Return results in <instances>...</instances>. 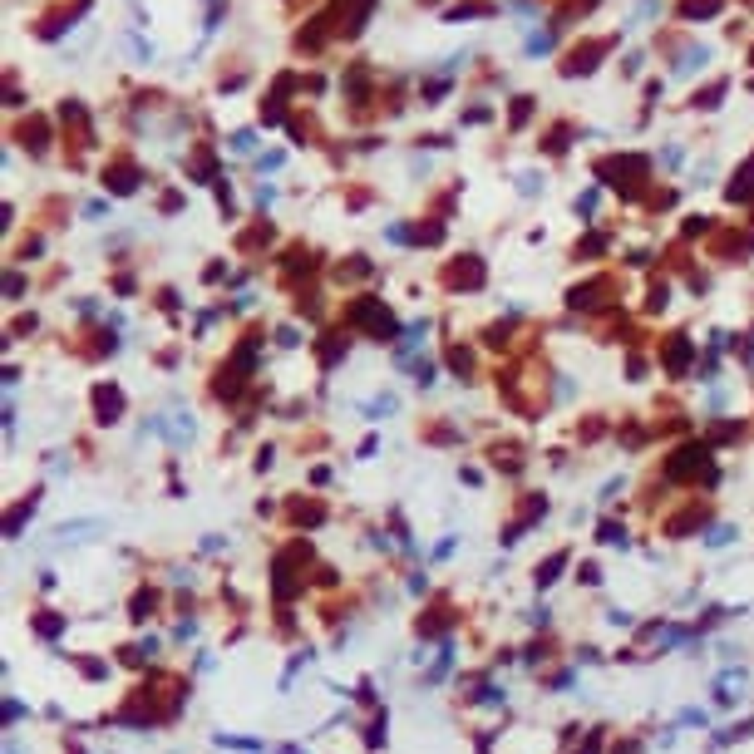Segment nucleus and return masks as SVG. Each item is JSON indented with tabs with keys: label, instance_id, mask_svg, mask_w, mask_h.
<instances>
[{
	"label": "nucleus",
	"instance_id": "1",
	"mask_svg": "<svg viewBox=\"0 0 754 754\" xmlns=\"http://www.w3.org/2000/svg\"><path fill=\"white\" fill-rule=\"evenodd\" d=\"M695 468H705V449H680L675 464H671V478H685V473H695Z\"/></svg>",
	"mask_w": 754,
	"mask_h": 754
},
{
	"label": "nucleus",
	"instance_id": "2",
	"mask_svg": "<svg viewBox=\"0 0 754 754\" xmlns=\"http://www.w3.org/2000/svg\"><path fill=\"white\" fill-rule=\"evenodd\" d=\"M562 567H567V552H552V557H548V562H543V567H537V587H552V582H557V572H562Z\"/></svg>",
	"mask_w": 754,
	"mask_h": 754
},
{
	"label": "nucleus",
	"instance_id": "3",
	"mask_svg": "<svg viewBox=\"0 0 754 754\" xmlns=\"http://www.w3.org/2000/svg\"><path fill=\"white\" fill-rule=\"evenodd\" d=\"M119 409H124V395H119V390H99V414H104V424H109Z\"/></svg>",
	"mask_w": 754,
	"mask_h": 754
},
{
	"label": "nucleus",
	"instance_id": "4",
	"mask_svg": "<svg viewBox=\"0 0 754 754\" xmlns=\"http://www.w3.org/2000/svg\"><path fill=\"white\" fill-rule=\"evenodd\" d=\"M30 513H35V493H30V498H25V503H20L15 513H10V523H6V532H10V537H20V523H25Z\"/></svg>",
	"mask_w": 754,
	"mask_h": 754
},
{
	"label": "nucleus",
	"instance_id": "5",
	"mask_svg": "<svg viewBox=\"0 0 754 754\" xmlns=\"http://www.w3.org/2000/svg\"><path fill=\"white\" fill-rule=\"evenodd\" d=\"M597 537H602L607 548H626V527H616V523H602V527H597Z\"/></svg>",
	"mask_w": 754,
	"mask_h": 754
},
{
	"label": "nucleus",
	"instance_id": "6",
	"mask_svg": "<svg viewBox=\"0 0 754 754\" xmlns=\"http://www.w3.org/2000/svg\"><path fill=\"white\" fill-rule=\"evenodd\" d=\"M60 626H65V621H60V616H49V612L35 621V631H40V636H60Z\"/></svg>",
	"mask_w": 754,
	"mask_h": 754
},
{
	"label": "nucleus",
	"instance_id": "7",
	"mask_svg": "<svg viewBox=\"0 0 754 754\" xmlns=\"http://www.w3.org/2000/svg\"><path fill=\"white\" fill-rule=\"evenodd\" d=\"M730 537H735V532H730V527H715V532H710V537H705V543H710V548H725V543H730Z\"/></svg>",
	"mask_w": 754,
	"mask_h": 754
},
{
	"label": "nucleus",
	"instance_id": "8",
	"mask_svg": "<svg viewBox=\"0 0 754 754\" xmlns=\"http://www.w3.org/2000/svg\"><path fill=\"white\" fill-rule=\"evenodd\" d=\"M607 621H612V626H631V612H621V607H612V612H607Z\"/></svg>",
	"mask_w": 754,
	"mask_h": 754
}]
</instances>
